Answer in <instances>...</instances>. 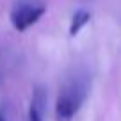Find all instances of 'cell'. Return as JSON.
I'll return each instance as SVG.
<instances>
[{
    "mask_svg": "<svg viewBox=\"0 0 121 121\" xmlns=\"http://www.w3.org/2000/svg\"><path fill=\"white\" fill-rule=\"evenodd\" d=\"M87 96V80L86 77H71L62 86L55 102V119L57 121H73Z\"/></svg>",
    "mask_w": 121,
    "mask_h": 121,
    "instance_id": "cell-1",
    "label": "cell"
},
{
    "mask_svg": "<svg viewBox=\"0 0 121 121\" xmlns=\"http://www.w3.org/2000/svg\"><path fill=\"white\" fill-rule=\"evenodd\" d=\"M45 13H46V7L43 4L20 2L11 9V25L14 27V30L23 32L34 23H38Z\"/></svg>",
    "mask_w": 121,
    "mask_h": 121,
    "instance_id": "cell-2",
    "label": "cell"
},
{
    "mask_svg": "<svg viewBox=\"0 0 121 121\" xmlns=\"http://www.w3.org/2000/svg\"><path fill=\"white\" fill-rule=\"evenodd\" d=\"M89 22H91V13L89 11H86V9L75 11V14H73V18H71V23H69V36L75 38Z\"/></svg>",
    "mask_w": 121,
    "mask_h": 121,
    "instance_id": "cell-3",
    "label": "cell"
},
{
    "mask_svg": "<svg viewBox=\"0 0 121 121\" xmlns=\"http://www.w3.org/2000/svg\"><path fill=\"white\" fill-rule=\"evenodd\" d=\"M43 117H45V114L41 112V110H38L32 103H30V109H29V121H43Z\"/></svg>",
    "mask_w": 121,
    "mask_h": 121,
    "instance_id": "cell-4",
    "label": "cell"
},
{
    "mask_svg": "<svg viewBox=\"0 0 121 121\" xmlns=\"http://www.w3.org/2000/svg\"><path fill=\"white\" fill-rule=\"evenodd\" d=\"M0 121H5V112L0 109Z\"/></svg>",
    "mask_w": 121,
    "mask_h": 121,
    "instance_id": "cell-5",
    "label": "cell"
}]
</instances>
